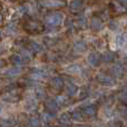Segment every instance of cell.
I'll return each mask as SVG.
<instances>
[{
    "mask_svg": "<svg viewBox=\"0 0 127 127\" xmlns=\"http://www.w3.org/2000/svg\"><path fill=\"white\" fill-rule=\"evenodd\" d=\"M81 7H83V0H72L70 3L71 10H79Z\"/></svg>",
    "mask_w": 127,
    "mask_h": 127,
    "instance_id": "30bf717a",
    "label": "cell"
},
{
    "mask_svg": "<svg viewBox=\"0 0 127 127\" xmlns=\"http://www.w3.org/2000/svg\"><path fill=\"white\" fill-rule=\"evenodd\" d=\"M45 75L46 74H45L44 71H35L32 75H31V77H32L33 79H44L45 77H46Z\"/></svg>",
    "mask_w": 127,
    "mask_h": 127,
    "instance_id": "9a60e30c",
    "label": "cell"
},
{
    "mask_svg": "<svg viewBox=\"0 0 127 127\" xmlns=\"http://www.w3.org/2000/svg\"><path fill=\"white\" fill-rule=\"evenodd\" d=\"M74 49H75V51H76V53H83V51L86 50V45L84 44L83 41L76 42V44H75Z\"/></svg>",
    "mask_w": 127,
    "mask_h": 127,
    "instance_id": "8fae6325",
    "label": "cell"
},
{
    "mask_svg": "<svg viewBox=\"0 0 127 127\" xmlns=\"http://www.w3.org/2000/svg\"><path fill=\"white\" fill-rule=\"evenodd\" d=\"M66 93H67L68 95H70V96H74L77 93V88L75 87L74 85H67L66 86Z\"/></svg>",
    "mask_w": 127,
    "mask_h": 127,
    "instance_id": "7c38bea8",
    "label": "cell"
},
{
    "mask_svg": "<svg viewBox=\"0 0 127 127\" xmlns=\"http://www.w3.org/2000/svg\"><path fill=\"white\" fill-rule=\"evenodd\" d=\"M99 60H100V56L96 53H92L89 56H88V63L93 66H97L99 64Z\"/></svg>",
    "mask_w": 127,
    "mask_h": 127,
    "instance_id": "5b68a950",
    "label": "cell"
},
{
    "mask_svg": "<svg viewBox=\"0 0 127 127\" xmlns=\"http://www.w3.org/2000/svg\"><path fill=\"white\" fill-rule=\"evenodd\" d=\"M60 123L64 124V125H68V124H70V117L68 116L67 114H63L62 116H60Z\"/></svg>",
    "mask_w": 127,
    "mask_h": 127,
    "instance_id": "2e32d148",
    "label": "cell"
},
{
    "mask_svg": "<svg viewBox=\"0 0 127 127\" xmlns=\"http://www.w3.org/2000/svg\"><path fill=\"white\" fill-rule=\"evenodd\" d=\"M126 63H127V58H126Z\"/></svg>",
    "mask_w": 127,
    "mask_h": 127,
    "instance_id": "484cf974",
    "label": "cell"
},
{
    "mask_svg": "<svg viewBox=\"0 0 127 127\" xmlns=\"http://www.w3.org/2000/svg\"><path fill=\"white\" fill-rule=\"evenodd\" d=\"M112 72L115 75V77L121 78V77H123L124 74H125V69H124V67L121 65H115L114 67L112 68Z\"/></svg>",
    "mask_w": 127,
    "mask_h": 127,
    "instance_id": "277c9868",
    "label": "cell"
},
{
    "mask_svg": "<svg viewBox=\"0 0 127 127\" xmlns=\"http://www.w3.org/2000/svg\"><path fill=\"white\" fill-rule=\"evenodd\" d=\"M117 45L121 48L127 47V33H124V35H121L117 37Z\"/></svg>",
    "mask_w": 127,
    "mask_h": 127,
    "instance_id": "52a82bcc",
    "label": "cell"
},
{
    "mask_svg": "<svg viewBox=\"0 0 127 127\" xmlns=\"http://www.w3.org/2000/svg\"><path fill=\"white\" fill-rule=\"evenodd\" d=\"M119 1H121L123 4H125V6H127V0H119Z\"/></svg>",
    "mask_w": 127,
    "mask_h": 127,
    "instance_id": "d4e9b609",
    "label": "cell"
},
{
    "mask_svg": "<svg viewBox=\"0 0 127 127\" xmlns=\"http://www.w3.org/2000/svg\"><path fill=\"white\" fill-rule=\"evenodd\" d=\"M97 79H98V81L100 84H103V85H113V84H114L113 78H110V77H108V76H105V75H103V74L97 75Z\"/></svg>",
    "mask_w": 127,
    "mask_h": 127,
    "instance_id": "3957f363",
    "label": "cell"
},
{
    "mask_svg": "<svg viewBox=\"0 0 127 127\" xmlns=\"http://www.w3.org/2000/svg\"><path fill=\"white\" fill-rule=\"evenodd\" d=\"M19 72H20L19 67H11V68H9V69H7L6 71H4V75L11 77V76H17Z\"/></svg>",
    "mask_w": 127,
    "mask_h": 127,
    "instance_id": "9c48e42d",
    "label": "cell"
},
{
    "mask_svg": "<svg viewBox=\"0 0 127 127\" xmlns=\"http://www.w3.org/2000/svg\"><path fill=\"white\" fill-rule=\"evenodd\" d=\"M64 21V15L60 12H56L53 13V15H49L46 17L45 19V22L49 26H58Z\"/></svg>",
    "mask_w": 127,
    "mask_h": 127,
    "instance_id": "6da1fadb",
    "label": "cell"
},
{
    "mask_svg": "<svg viewBox=\"0 0 127 127\" xmlns=\"http://www.w3.org/2000/svg\"><path fill=\"white\" fill-rule=\"evenodd\" d=\"M66 71L70 75H79L81 72V68H80V66H78V65H70L67 67Z\"/></svg>",
    "mask_w": 127,
    "mask_h": 127,
    "instance_id": "8992f818",
    "label": "cell"
},
{
    "mask_svg": "<svg viewBox=\"0 0 127 127\" xmlns=\"http://www.w3.org/2000/svg\"><path fill=\"white\" fill-rule=\"evenodd\" d=\"M53 118H54L53 115H49V114H44L42 115V119H44L45 122H50Z\"/></svg>",
    "mask_w": 127,
    "mask_h": 127,
    "instance_id": "ffe728a7",
    "label": "cell"
},
{
    "mask_svg": "<svg viewBox=\"0 0 127 127\" xmlns=\"http://www.w3.org/2000/svg\"><path fill=\"white\" fill-rule=\"evenodd\" d=\"M113 58H114L113 54L107 53V54H105V55H104V58H103V59L105 60V62H110V60H113Z\"/></svg>",
    "mask_w": 127,
    "mask_h": 127,
    "instance_id": "ac0fdd59",
    "label": "cell"
},
{
    "mask_svg": "<svg viewBox=\"0 0 127 127\" xmlns=\"http://www.w3.org/2000/svg\"><path fill=\"white\" fill-rule=\"evenodd\" d=\"M31 46H32V48H35L33 50H37V51L41 50V46H40V45H38L37 42H32V45H31Z\"/></svg>",
    "mask_w": 127,
    "mask_h": 127,
    "instance_id": "44dd1931",
    "label": "cell"
},
{
    "mask_svg": "<svg viewBox=\"0 0 127 127\" xmlns=\"http://www.w3.org/2000/svg\"><path fill=\"white\" fill-rule=\"evenodd\" d=\"M72 119H74V121H80L81 115L79 114V112H74L72 113Z\"/></svg>",
    "mask_w": 127,
    "mask_h": 127,
    "instance_id": "d6986e66",
    "label": "cell"
},
{
    "mask_svg": "<svg viewBox=\"0 0 127 127\" xmlns=\"http://www.w3.org/2000/svg\"><path fill=\"white\" fill-rule=\"evenodd\" d=\"M85 114L89 115V116H94L96 114V107L95 106H88L85 108Z\"/></svg>",
    "mask_w": 127,
    "mask_h": 127,
    "instance_id": "5bb4252c",
    "label": "cell"
},
{
    "mask_svg": "<svg viewBox=\"0 0 127 127\" xmlns=\"http://www.w3.org/2000/svg\"><path fill=\"white\" fill-rule=\"evenodd\" d=\"M51 85H53V87H55V88H60L63 86L62 78H59V77H56V78H54L53 80H51Z\"/></svg>",
    "mask_w": 127,
    "mask_h": 127,
    "instance_id": "4fadbf2b",
    "label": "cell"
},
{
    "mask_svg": "<svg viewBox=\"0 0 127 127\" xmlns=\"http://www.w3.org/2000/svg\"><path fill=\"white\" fill-rule=\"evenodd\" d=\"M85 19H84V18H81V19H79L78 20V25H80L81 27H85L86 26V24H85Z\"/></svg>",
    "mask_w": 127,
    "mask_h": 127,
    "instance_id": "603a6c76",
    "label": "cell"
},
{
    "mask_svg": "<svg viewBox=\"0 0 127 127\" xmlns=\"http://www.w3.org/2000/svg\"><path fill=\"white\" fill-rule=\"evenodd\" d=\"M92 28L95 29V30H100L103 28V22L100 21V19L98 18H93L92 19Z\"/></svg>",
    "mask_w": 127,
    "mask_h": 127,
    "instance_id": "ba28073f",
    "label": "cell"
},
{
    "mask_svg": "<svg viewBox=\"0 0 127 127\" xmlns=\"http://www.w3.org/2000/svg\"><path fill=\"white\" fill-rule=\"evenodd\" d=\"M30 125H35V126H37V125H39V123H38V119H31V122H30Z\"/></svg>",
    "mask_w": 127,
    "mask_h": 127,
    "instance_id": "cb8c5ba5",
    "label": "cell"
},
{
    "mask_svg": "<svg viewBox=\"0 0 127 127\" xmlns=\"http://www.w3.org/2000/svg\"><path fill=\"white\" fill-rule=\"evenodd\" d=\"M46 106L49 110H51V112H53V110L55 112V110L57 109V103H56V101H48V103L46 104Z\"/></svg>",
    "mask_w": 127,
    "mask_h": 127,
    "instance_id": "e0dca14e",
    "label": "cell"
},
{
    "mask_svg": "<svg viewBox=\"0 0 127 127\" xmlns=\"http://www.w3.org/2000/svg\"><path fill=\"white\" fill-rule=\"evenodd\" d=\"M7 30H9V33H13V31L16 30V29H15V26H13V25H10V26L7 28Z\"/></svg>",
    "mask_w": 127,
    "mask_h": 127,
    "instance_id": "7402d4cb",
    "label": "cell"
},
{
    "mask_svg": "<svg viewBox=\"0 0 127 127\" xmlns=\"http://www.w3.org/2000/svg\"><path fill=\"white\" fill-rule=\"evenodd\" d=\"M40 3H41V6L48 7V8H57V7L65 6L64 0H41Z\"/></svg>",
    "mask_w": 127,
    "mask_h": 127,
    "instance_id": "7a4b0ae2",
    "label": "cell"
}]
</instances>
